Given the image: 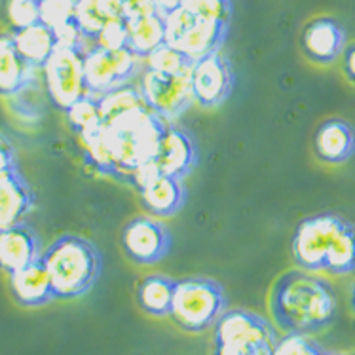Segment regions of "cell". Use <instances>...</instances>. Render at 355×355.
Returning <instances> with one entry per match:
<instances>
[{"instance_id": "cell-1", "label": "cell", "mask_w": 355, "mask_h": 355, "mask_svg": "<svg viewBox=\"0 0 355 355\" xmlns=\"http://www.w3.org/2000/svg\"><path fill=\"white\" fill-rule=\"evenodd\" d=\"M270 312L285 333H319L334 321L336 295L323 277L302 268L289 270L272 287Z\"/></svg>"}, {"instance_id": "cell-2", "label": "cell", "mask_w": 355, "mask_h": 355, "mask_svg": "<svg viewBox=\"0 0 355 355\" xmlns=\"http://www.w3.org/2000/svg\"><path fill=\"white\" fill-rule=\"evenodd\" d=\"M166 128V120L148 107L131 110L112 122L103 123V139L116 164L120 179L130 177L131 182L139 167L150 164L156 158Z\"/></svg>"}, {"instance_id": "cell-3", "label": "cell", "mask_w": 355, "mask_h": 355, "mask_svg": "<svg viewBox=\"0 0 355 355\" xmlns=\"http://www.w3.org/2000/svg\"><path fill=\"white\" fill-rule=\"evenodd\" d=\"M55 298L73 300L94 289L101 276L103 259L99 249L82 236H59L42 253Z\"/></svg>"}, {"instance_id": "cell-4", "label": "cell", "mask_w": 355, "mask_h": 355, "mask_svg": "<svg viewBox=\"0 0 355 355\" xmlns=\"http://www.w3.org/2000/svg\"><path fill=\"white\" fill-rule=\"evenodd\" d=\"M226 312V295L220 283L209 277H184L175 282L171 319L182 331L203 333Z\"/></svg>"}, {"instance_id": "cell-5", "label": "cell", "mask_w": 355, "mask_h": 355, "mask_svg": "<svg viewBox=\"0 0 355 355\" xmlns=\"http://www.w3.org/2000/svg\"><path fill=\"white\" fill-rule=\"evenodd\" d=\"M276 342L274 327L259 313L230 310L215 323V355H274Z\"/></svg>"}, {"instance_id": "cell-6", "label": "cell", "mask_w": 355, "mask_h": 355, "mask_svg": "<svg viewBox=\"0 0 355 355\" xmlns=\"http://www.w3.org/2000/svg\"><path fill=\"white\" fill-rule=\"evenodd\" d=\"M166 44L181 50L192 61L223 50L230 23L196 19L184 8H179L164 17Z\"/></svg>"}, {"instance_id": "cell-7", "label": "cell", "mask_w": 355, "mask_h": 355, "mask_svg": "<svg viewBox=\"0 0 355 355\" xmlns=\"http://www.w3.org/2000/svg\"><path fill=\"white\" fill-rule=\"evenodd\" d=\"M84 55L86 48L58 44L55 51L42 67L51 103L65 112L74 103L89 95L84 74Z\"/></svg>"}, {"instance_id": "cell-8", "label": "cell", "mask_w": 355, "mask_h": 355, "mask_svg": "<svg viewBox=\"0 0 355 355\" xmlns=\"http://www.w3.org/2000/svg\"><path fill=\"white\" fill-rule=\"evenodd\" d=\"M139 55L130 48L107 50L95 44L84 55V74L87 92L94 97L109 94L116 87L130 84L139 71Z\"/></svg>"}, {"instance_id": "cell-9", "label": "cell", "mask_w": 355, "mask_h": 355, "mask_svg": "<svg viewBox=\"0 0 355 355\" xmlns=\"http://www.w3.org/2000/svg\"><path fill=\"white\" fill-rule=\"evenodd\" d=\"M346 218L334 213H319L300 220L293 236L291 251L298 268L308 272H321L336 234L340 232Z\"/></svg>"}, {"instance_id": "cell-10", "label": "cell", "mask_w": 355, "mask_h": 355, "mask_svg": "<svg viewBox=\"0 0 355 355\" xmlns=\"http://www.w3.org/2000/svg\"><path fill=\"white\" fill-rule=\"evenodd\" d=\"M141 94L148 109L164 120L179 118L196 103L190 74H166L145 69L141 76Z\"/></svg>"}, {"instance_id": "cell-11", "label": "cell", "mask_w": 355, "mask_h": 355, "mask_svg": "<svg viewBox=\"0 0 355 355\" xmlns=\"http://www.w3.org/2000/svg\"><path fill=\"white\" fill-rule=\"evenodd\" d=\"M190 84L194 101L202 109H217L228 101L234 89V71L223 50L194 61Z\"/></svg>"}, {"instance_id": "cell-12", "label": "cell", "mask_w": 355, "mask_h": 355, "mask_svg": "<svg viewBox=\"0 0 355 355\" xmlns=\"http://www.w3.org/2000/svg\"><path fill=\"white\" fill-rule=\"evenodd\" d=\"M171 241L167 226L153 217L131 218L122 230L123 253L130 261L143 266L164 261L171 251Z\"/></svg>"}, {"instance_id": "cell-13", "label": "cell", "mask_w": 355, "mask_h": 355, "mask_svg": "<svg viewBox=\"0 0 355 355\" xmlns=\"http://www.w3.org/2000/svg\"><path fill=\"white\" fill-rule=\"evenodd\" d=\"M198 158H200V154H198L194 139L190 137L187 131L167 123L162 141H159L156 158L153 159L158 173L184 179L198 166Z\"/></svg>"}, {"instance_id": "cell-14", "label": "cell", "mask_w": 355, "mask_h": 355, "mask_svg": "<svg viewBox=\"0 0 355 355\" xmlns=\"http://www.w3.org/2000/svg\"><path fill=\"white\" fill-rule=\"evenodd\" d=\"M146 211L158 218L173 217L184 207L187 187L182 179L154 173L135 187Z\"/></svg>"}, {"instance_id": "cell-15", "label": "cell", "mask_w": 355, "mask_h": 355, "mask_svg": "<svg viewBox=\"0 0 355 355\" xmlns=\"http://www.w3.org/2000/svg\"><path fill=\"white\" fill-rule=\"evenodd\" d=\"M37 230L27 223L0 230V270L8 276L42 259Z\"/></svg>"}, {"instance_id": "cell-16", "label": "cell", "mask_w": 355, "mask_h": 355, "mask_svg": "<svg viewBox=\"0 0 355 355\" xmlns=\"http://www.w3.org/2000/svg\"><path fill=\"white\" fill-rule=\"evenodd\" d=\"M302 50L313 63H334L346 50V33L333 17H318L306 25L302 33Z\"/></svg>"}, {"instance_id": "cell-17", "label": "cell", "mask_w": 355, "mask_h": 355, "mask_svg": "<svg viewBox=\"0 0 355 355\" xmlns=\"http://www.w3.org/2000/svg\"><path fill=\"white\" fill-rule=\"evenodd\" d=\"M37 196L19 169L0 177V230L25 223L35 209Z\"/></svg>"}, {"instance_id": "cell-18", "label": "cell", "mask_w": 355, "mask_h": 355, "mask_svg": "<svg viewBox=\"0 0 355 355\" xmlns=\"http://www.w3.org/2000/svg\"><path fill=\"white\" fill-rule=\"evenodd\" d=\"M313 150L321 162L340 166L355 154V130L346 120L331 118L318 128Z\"/></svg>"}, {"instance_id": "cell-19", "label": "cell", "mask_w": 355, "mask_h": 355, "mask_svg": "<svg viewBox=\"0 0 355 355\" xmlns=\"http://www.w3.org/2000/svg\"><path fill=\"white\" fill-rule=\"evenodd\" d=\"M10 291L15 302L25 308H38L55 300L50 274L44 266L42 259L10 274Z\"/></svg>"}, {"instance_id": "cell-20", "label": "cell", "mask_w": 355, "mask_h": 355, "mask_svg": "<svg viewBox=\"0 0 355 355\" xmlns=\"http://www.w3.org/2000/svg\"><path fill=\"white\" fill-rule=\"evenodd\" d=\"M35 67L27 63L17 46L14 35H0V95L15 97L29 86Z\"/></svg>"}, {"instance_id": "cell-21", "label": "cell", "mask_w": 355, "mask_h": 355, "mask_svg": "<svg viewBox=\"0 0 355 355\" xmlns=\"http://www.w3.org/2000/svg\"><path fill=\"white\" fill-rule=\"evenodd\" d=\"M128 25V48L139 58H148L156 48L166 42V23L158 12L139 15L125 21Z\"/></svg>"}, {"instance_id": "cell-22", "label": "cell", "mask_w": 355, "mask_h": 355, "mask_svg": "<svg viewBox=\"0 0 355 355\" xmlns=\"http://www.w3.org/2000/svg\"><path fill=\"white\" fill-rule=\"evenodd\" d=\"M14 40L17 50L23 58L27 59V63L35 69H42L46 61L51 58V53L58 48V37L53 29L42 21L37 25H31L27 29L14 31Z\"/></svg>"}, {"instance_id": "cell-23", "label": "cell", "mask_w": 355, "mask_h": 355, "mask_svg": "<svg viewBox=\"0 0 355 355\" xmlns=\"http://www.w3.org/2000/svg\"><path fill=\"white\" fill-rule=\"evenodd\" d=\"M175 282L167 276H146L139 283L137 302L141 310L154 318H166L173 304Z\"/></svg>"}, {"instance_id": "cell-24", "label": "cell", "mask_w": 355, "mask_h": 355, "mask_svg": "<svg viewBox=\"0 0 355 355\" xmlns=\"http://www.w3.org/2000/svg\"><path fill=\"white\" fill-rule=\"evenodd\" d=\"M333 276H348L355 272V226L344 220L325 259V268Z\"/></svg>"}, {"instance_id": "cell-25", "label": "cell", "mask_w": 355, "mask_h": 355, "mask_svg": "<svg viewBox=\"0 0 355 355\" xmlns=\"http://www.w3.org/2000/svg\"><path fill=\"white\" fill-rule=\"evenodd\" d=\"M97 101H99V112H101L103 123L112 122V120H116L118 116H122L125 112H131V110L148 107L145 97L141 94V87L131 86V84L116 87L109 94L97 97Z\"/></svg>"}, {"instance_id": "cell-26", "label": "cell", "mask_w": 355, "mask_h": 355, "mask_svg": "<svg viewBox=\"0 0 355 355\" xmlns=\"http://www.w3.org/2000/svg\"><path fill=\"white\" fill-rule=\"evenodd\" d=\"M194 61L187 58L181 50H177L169 44H162L159 48L146 58V69H153L166 74H190Z\"/></svg>"}, {"instance_id": "cell-27", "label": "cell", "mask_w": 355, "mask_h": 355, "mask_svg": "<svg viewBox=\"0 0 355 355\" xmlns=\"http://www.w3.org/2000/svg\"><path fill=\"white\" fill-rule=\"evenodd\" d=\"M74 23L87 40H95L109 23L99 0H74Z\"/></svg>"}, {"instance_id": "cell-28", "label": "cell", "mask_w": 355, "mask_h": 355, "mask_svg": "<svg viewBox=\"0 0 355 355\" xmlns=\"http://www.w3.org/2000/svg\"><path fill=\"white\" fill-rule=\"evenodd\" d=\"M69 123L73 125V130L82 135L86 131H92L101 125V112H99V101L94 95H87L78 103H74L71 109L67 110Z\"/></svg>"}, {"instance_id": "cell-29", "label": "cell", "mask_w": 355, "mask_h": 355, "mask_svg": "<svg viewBox=\"0 0 355 355\" xmlns=\"http://www.w3.org/2000/svg\"><path fill=\"white\" fill-rule=\"evenodd\" d=\"M182 8L196 19L230 23L232 0H184Z\"/></svg>"}, {"instance_id": "cell-30", "label": "cell", "mask_w": 355, "mask_h": 355, "mask_svg": "<svg viewBox=\"0 0 355 355\" xmlns=\"http://www.w3.org/2000/svg\"><path fill=\"white\" fill-rule=\"evenodd\" d=\"M6 19L14 31L40 23V0H6Z\"/></svg>"}, {"instance_id": "cell-31", "label": "cell", "mask_w": 355, "mask_h": 355, "mask_svg": "<svg viewBox=\"0 0 355 355\" xmlns=\"http://www.w3.org/2000/svg\"><path fill=\"white\" fill-rule=\"evenodd\" d=\"M40 21L58 31L74 21V0H40Z\"/></svg>"}, {"instance_id": "cell-32", "label": "cell", "mask_w": 355, "mask_h": 355, "mask_svg": "<svg viewBox=\"0 0 355 355\" xmlns=\"http://www.w3.org/2000/svg\"><path fill=\"white\" fill-rule=\"evenodd\" d=\"M274 355H329L318 342L310 338V334L287 333L283 338H277Z\"/></svg>"}, {"instance_id": "cell-33", "label": "cell", "mask_w": 355, "mask_h": 355, "mask_svg": "<svg viewBox=\"0 0 355 355\" xmlns=\"http://www.w3.org/2000/svg\"><path fill=\"white\" fill-rule=\"evenodd\" d=\"M97 46L107 50H123L128 48V25L125 19H112L105 25L101 35L95 38Z\"/></svg>"}, {"instance_id": "cell-34", "label": "cell", "mask_w": 355, "mask_h": 355, "mask_svg": "<svg viewBox=\"0 0 355 355\" xmlns=\"http://www.w3.org/2000/svg\"><path fill=\"white\" fill-rule=\"evenodd\" d=\"M15 169H19V166H17V153H15L14 143L4 133H0V177Z\"/></svg>"}, {"instance_id": "cell-35", "label": "cell", "mask_w": 355, "mask_h": 355, "mask_svg": "<svg viewBox=\"0 0 355 355\" xmlns=\"http://www.w3.org/2000/svg\"><path fill=\"white\" fill-rule=\"evenodd\" d=\"M120 10H122L123 19H133L139 15H146L156 12L154 10V0H118Z\"/></svg>"}, {"instance_id": "cell-36", "label": "cell", "mask_w": 355, "mask_h": 355, "mask_svg": "<svg viewBox=\"0 0 355 355\" xmlns=\"http://www.w3.org/2000/svg\"><path fill=\"white\" fill-rule=\"evenodd\" d=\"M344 74L355 84V42L344 50Z\"/></svg>"}, {"instance_id": "cell-37", "label": "cell", "mask_w": 355, "mask_h": 355, "mask_svg": "<svg viewBox=\"0 0 355 355\" xmlns=\"http://www.w3.org/2000/svg\"><path fill=\"white\" fill-rule=\"evenodd\" d=\"M182 4H184V0H154V10L166 17L167 14L182 8Z\"/></svg>"}, {"instance_id": "cell-38", "label": "cell", "mask_w": 355, "mask_h": 355, "mask_svg": "<svg viewBox=\"0 0 355 355\" xmlns=\"http://www.w3.org/2000/svg\"><path fill=\"white\" fill-rule=\"evenodd\" d=\"M352 308L355 310V287H354V291H352Z\"/></svg>"}, {"instance_id": "cell-39", "label": "cell", "mask_w": 355, "mask_h": 355, "mask_svg": "<svg viewBox=\"0 0 355 355\" xmlns=\"http://www.w3.org/2000/svg\"><path fill=\"white\" fill-rule=\"evenodd\" d=\"M329 355H336V354H329Z\"/></svg>"}]
</instances>
